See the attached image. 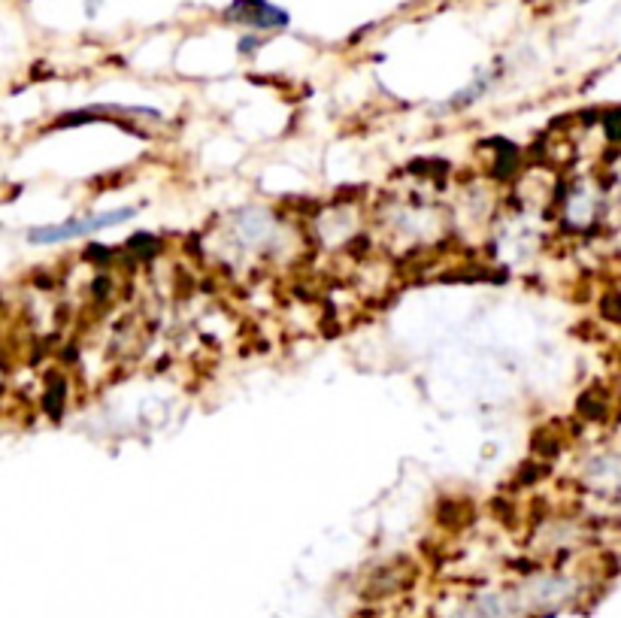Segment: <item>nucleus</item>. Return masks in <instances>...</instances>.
Returning <instances> with one entry per match:
<instances>
[{"label": "nucleus", "mask_w": 621, "mask_h": 618, "mask_svg": "<svg viewBox=\"0 0 621 618\" xmlns=\"http://www.w3.org/2000/svg\"><path fill=\"white\" fill-rule=\"evenodd\" d=\"M137 210L125 206V210H113V213H97V216H88V219H70L64 225H49V228H31L28 231V240L43 246V243H61V240H73V237H85V234H94V231H103V228H113V225H122L128 219H134Z\"/></svg>", "instance_id": "1"}, {"label": "nucleus", "mask_w": 621, "mask_h": 618, "mask_svg": "<svg viewBox=\"0 0 621 618\" xmlns=\"http://www.w3.org/2000/svg\"><path fill=\"white\" fill-rule=\"evenodd\" d=\"M228 19L252 25V28H282L288 25V16L282 10H276L267 0H237V4L228 10Z\"/></svg>", "instance_id": "2"}]
</instances>
